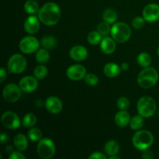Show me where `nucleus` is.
<instances>
[{
    "mask_svg": "<svg viewBox=\"0 0 159 159\" xmlns=\"http://www.w3.org/2000/svg\"><path fill=\"white\" fill-rule=\"evenodd\" d=\"M38 18L46 26H54L61 19V9L56 3L50 2L43 5L38 12Z\"/></svg>",
    "mask_w": 159,
    "mask_h": 159,
    "instance_id": "1",
    "label": "nucleus"
},
{
    "mask_svg": "<svg viewBox=\"0 0 159 159\" xmlns=\"http://www.w3.org/2000/svg\"><path fill=\"white\" fill-rule=\"evenodd\" d=\"M154 143L153 134L148 130H137L133 137V144L135 148L139 151H145L148 149Z\"/></svg>",
    "mask_w": 159,
    "mask_h": 159,
    "instance_id": "2",
    "label": "nucleus"
},
{
    "mask_svg": "<svg viewBox=\"0 0 159 159\" xmlns=\"http://www.w3.org/2000/svg\"><path fill=\"white\" fill-rule=\"evenodd\" d=\"M158 80V73L154 68L147 67L144 68L139 73L138 77V82L141 87L144 89H149L153 87Z\"/></svg>",
    "mask_w": 159,
    "mask_h": 159,
    "instance_id": "3",
    "label": "nucleus"
},
{
    "mask_svg": "<svg viewBox=\"0 0 159 159\" xmlns=\"http://www.w3.org/2000/svg\"><path fill=\"white\" fill-rule=\"evenodd\" d=\"M156 102L151 96H143L138 100L137 109L138 114L144 118L152 117L156 112Z\"/></svg>",
    "mask_w": 159,
    "mask_h": 159,
    "instance_id": "4",
    "label": "nucleus"
},
{
    "mask_svg": "<svg viewBox=\"0 0 159 159\" xmlns=\"http://www.w3.org/2000/svg\"><path fill=\"white\" fill-rule=\"evenodd\" d=\"M110 34L112 38L117 43H125L131 36V30L130 26L125 23L119 22L115 23L111 27Z\"/></svg>",
    "mask_w": 159,
    "mask_h": 159,
    "instance_id": "5",
    "label": "nucleus"
},
{
    "mask_svg": "<svg viewBox=\"0 0 159 159\" xmlns=\"http://www.w3.org/2000/svg\"><path fill=\"white\" fill-rule=\"evenodd\" d=\"M37 154L43 159H50L53 158L55 154V145L50 138H42L38 141L37 148Z\"/></svg>",
    "mask_w": 159,
    "mask_h": 159,
    "instance_id": "6",
    "label": "nucleus"
},
{
    "mask_svg": "<svg viewBox=\"0 0 159 159\" xmlns=\"http://www.w3.org/2000/svg\"><path fill=\"white\" fill-rule=\"evenodd\" d=\"M27 62L23 55L15 54L11 56L7 64L8 71L12 74H20L26 68Z\"/></svg>",
    "mask_w": 159,
    "mask_h": 159,
    "instance_id": "7",
    "label": "nucleus"
},
{
    "mask_svg": "<svg viewBox=\"0 0 159 159\" xmlns=\"http://www.w3.org/2000/svg\"><path fill=\"white\" fill-rule=\"evenodd\" d=\"M21 89L15 83H9L4 87L2 96L5 101L9 103H13L18 101L21 96Z\"/></svg>",
    "mask_w": 159,
    "mask_h": 159,
    "instance_id": "8",
    "label": "nucleus"
},
{
    "mask_svg": "<svg viewBox=\"0 0 159 159\" xmlns=\"http://www.w3.org/2000/svg\"><path fill=\"white\" fill-rule=\"evenodd\" d=\"M40 47V43L36 37L32 36L25 37L19 43V48L23 54H32L36 52Z\"/></svg>",
    "mask_w": 159,
    "mask_h": 159,
    "instance_id": "9",
    "label": "nucleus"
},
{
    "mask_svg": "<svg viewBox=\"0 0 159 159\" xmlns=\"http://www.w3.org/2000/svg\"><path fill=\"white\" fill-rule=\"evenodd\" d=\"M1 121L2 125L9 130H16L22 123L18 115L11 111L5 112L2 116Z\"/></svg>",
    "mask_w": 159,
    "mask_h": 159,
    "instance_id": "10",
    "label": "nucleus"
},
{
    "mask_svg": "<svg viewBox=\"0 0 159 159\" xmlns=\"http://www.w3.org/2000/svg\"><path fill=\"white\" fill-rule=\"evenodd\" d=\"M66 75L72 81L82 80L86 75V69L82 65H73L67 69Z\"/></svg>",
    "mask_w": 159,
    "mask_h": 159,
    "instance_id": "11",
    "label": "nucleus"
},
{
    "mask_svg": "<svg viewBox=\"0 0 159 159\" xmlns=\"http://www.w3.org/2000/svg\"><path fill=\"white\" fill-rule=\"evenodd\" d=\"M143 17L149 23H154L159 20V5L151 3L143 9Z\"/></svg>",
    "mask_w": 159,
    "mask_h": 159,
    "instance_id": "12",
    "label": "nucleus"
},
{
    "mask_svg": "<svg viewBox=\"0 0 159 159\" xmlns=\"http://www.w3.org/2000/svg\"><path fill=\"white\" fill-rule=\"evenodd\" d=\"M38 79H36L33 76H25L22 78L21 80L20 81L19 86L20 87L22 91L25 93H32L35 91L38 87Z\"/></svg>",
    "mask_w": 159,
    "mask_h": 159,
    "instance_id": "13",
    "label": "nucleus"
},
{
    "mask_svg": "<svg viewBox=\"0 0 159 159\" xmlns=\"http://www.w3.org/2000/svg\"><path fill=\"white\" fill-rule=\"evenodd\" d=\"M45 107L49 113L52 114H57L62 110L63 104L61 99L56 96H50L45 102Z\"/></svg>",
    "mask_w": 159,
    "mask_h": 159,
    "instance_id": "14",
    "label": "nucleus"
},
{
    "mask_svg": "<svg viewBox=\"0 0 159 159\" xmlns=\"http://www.w3.org/2000/svg\"><path fill=\"white\" fill-rule=\"evenodd\" d=\"M69 55L72 60L75 61H82L85 60L88 56V51L82 45H76L72 47L69 51Z\"/></svg>",
    "mask_w": 159,
    "mask_h": 159,
    "instance_id": "15",
    "label": "nucleus"
},
{
    "mask_svg": "<svg viewBox=\"0 0 159 159\" xmlns=\"http://www.w3.org/2000/svg\"><path fill=\"white\" fill-rule=\"evenodd\" d=\"M40 20L36 16H30L24 22V30L29 34H34L39 30Z\"/></svg>",
    "mask_w": 159,
    "mask_h": 159,
    "instance_id": "16",
    "label": "nucleus"
},
{
    "mask_svg": "<svg viewBox=\"0 0 159 159\" xmlns=\"http://www.w3.org/2000/svg\"><path fill=\"white\" fill-rule=\"evenodd\" d=\"M100 48L102 52L106 54H111L116 50V43L113 38L105 37L100 43Z\"/></svg>",
    "mask_w": 159,
    "mask_h": 159,
    "instance_id": "17",
    "label": "nucleus"
},
{
    "mask_svg": "<svg viewBox=\"0 0 159 159\" xmlns=\"http://www.w3.org/2000/svg\"><path fill=\"white\" fill-rule=\"evenodd\" d=\"M130 116L126 110H120L115 116V123L118 127H124L130 124Z\"/></svg>",
    "mask_w": 159,
    "mask_h": 159,
    "instance_id": "18",
    "label": "nucleus"
},
{
    "mask_svg": "<svg viewBox=\"0 0 159 159\" xmlns=\"http://www.w3.org/2000/svg\"><path fill=\"white\" fill-rule=\"evenodd\" d=\"M121 68L115 63H108L104 66L103 72L109 78H115L120 73Z\"/></svg>",
    "mask_w": 159,
    "mask_h": 159,
    "instance_id": "19",
    "label": "nucleus"
},
{
    "mask_svg": "<svg viewBox=\"0 0 159 159\" xmlns=\"http://www.w3.org/2000/svg\"><path fill=\"white\" fill-rule=\"evenodd\" d=\"M14 145L16 148L17 150L20 151V152H23V151L26 150L28 147V141L26 137L23 134H19L16 135L13 140Z\"/></svg>",
    "mask_w": 159,
    "mask_h": 159,
    "instance_id": "20",
    "label": "nucleus"
},
{
    "mask_svg": "<svg viewBox=\"0 0 159 159\" xmlns=\"http://www.w3.org/2000/svg\"><path fill=\"white\" fill-rule=\"evenodd\" d=\"M120 150V147L118 143L114 140H111L107 142L104 147V151H105L106 155H108L109 157L112 155H115L118 153Z\"/></svg>",
    "mask_w": 159,
    "mask_h": 159,
    "instance_id": "21",
    "label": "nucleus"
},
{
    "mask_svg": "<svg viewBox=\"0 0 159 159\" xmlns=\"http://www.w3.org/2000/svg\"><path fill=\"white\" fill-rule=\"evenodd\" d=\"M102 18H103L104 21L107 22L110 24H113L116 23V20H117V13L114 9H107L103 12Z\"/></svg>",
    "mask_w": 159,
    "mask_h": 159,
    "instance_id": "22",
    "label": "nucleus"
},
{
    "mask_svg": "<svg viewBox=\"0 0 159 159\" xmlns=\"http://www.w3.org/2000/svg\"><path fill=\"white\" fill-rule=\"evenodd\" d=\"M24 10L28 14L32 15V14L38 12L40 10V7L37 2H36L35 0H28L24 4Z\"/></svg>",
    "mask_w": 159,
    "mask_h": 159,
    "instance_id": "23",
    "label": "nucleus"
},
{
    "mask_svg": "<svg viewBox=\"0 0 159 159\" xmlns=\"http://www.w3.org/2000/svg\"><path fill=\"white\" fill-rule=\"evenodd\" d=\"M143 116L141 115H136L134 116L133 117L130 119V128L134 130H139L144 126V119Z\"/></svg>",
    "mask_w": 159,
    "mask_h": 159,
    "instance_id": "24",
    "label": "nucleus"
},
{
    "mask_svg": "<svg viewBox=\"0 0 159 159\" xmlns=\"http://www.w3.org/2000/svg\"><path fill=\"white\" fill-rule=\"evenodd\" d=\"M137 61H138V64L141 67L147 68V67H149V65L152 63V57L150 56V54L146 52L141 53L138 56Z\"/></svg>",
    "mask_w": 159,
    "mask_h": 159,
    "instance_id": "25",
    "label": "nucleus"
},
{
    "mask_svg": "<svg viewBox=\"0 0 159 159\" xmlns=\"http://www.w3.org/2000/svg\"><path fill=\"white\" fill-rule=\"evenodd\" d=\"M40 44L45 49H53L57 45V40L52 36H46L41 39Z\"/></svg>",
    "mask_w": 159,
    "mask_h": 159,
    "instance_id": "26",
    "label": "nucleus"
},
{
    "mask_svg": "<svg viewBox=\"0 0 159 159\" xmlns=\"http://www.w3.org/2000/svg\"><path fill=\"white\" fill-rule=\"evenodd\" d=\"M37 123V117L34 113H26L23 118L22 120V124L24 127L26 128H30V127H33Z\"/></svg>",
    "mask_w": 159,
    "mask_h": 159,
    "instance_id": "27",
    "label": "nucleus"
},
{
    "mask_svg": "<svg viewBox=\"0 0 159 159\" xmlns=\"http://www.w3.org/2000/svg\"><path fill=\"white\" fill-rule=\"evenodd\" d=\"M36 59H37V61L40 64L47 63L50 59V54L48 49L42 48V49L38 50L36 53Z\"/></svg>",
    "mask_w": 159,
    "mask_h": 159,
    "instance_id": "28",
    "label": "nucleus"
},
{
    "mask_svg": "<svg viewBox=\"0 0 159 159\" xmlns=\"http://www.w3.org/2000/svg\"><path fill=\"white\" fill-rule=\"evenodd\" d=\"M27 136L33 142H37L42 139V131L37 127H33L28 131Z\"/></svg>",
    "mask_w": 159,
    "mask_h": 159,
    "instance_id": "29",
    "label": "nucleus"
},
{
    "mask_svg": "<svg viewBox=\"0 0 159 159\" xmlns=\"http://www.w3.org/2000/svg\"><path fill=\"white\" fill-rule=\"evenodd\" d=\"M87 40L90 44L98 45L102 41V35L98 31H93L89 34Z\"/></svg>",
    "mask_w": 159,
    "mask_h": 159,
    "instance_id": "30",
    "label": "nucleus"
},
{
    "mask_svg": "<svg viewBox=\"0 0 159 159\" xmlns=\"http://www.w3.org/2000/svg\"><path fill=\"white\" fill-rule=\"evenodd\" d=\"M34 75L36 79H37L38 80H42L48 75V68L42 65H38L34 69Z\"/></svg>",
    "mask_w": 159,
    "mask_h": 159,
    "instance_id": "31",
    "label": "nucleus"
},
{
    "mask_svg": "<svg viewBox=\"0 0 159 159\" xmlns=\"http://www.w3.org/2000/svg\"><path fill=\"white\" fill-rule=\"evenodd\" d=\"M97 30L102 36L107 35L111 31V27L110 26V23L106 21L99 23L97 27Z\"/></svg>",
    "mask_w": 159,
    "mask_h": 159,
    "instance_id": "32",
    "label": "nucleus"
},
{
    "mask_svg": "<svg viewBox=\"0 0 159 159\" xmlns=\"http://www.w3.org/2000/svg\"><path fill=\"white\" fill-rule=\"evenodd\" d=\"M84 79H85V83L88 84L90 86H95L99 82V78L97 77V75H96L95 74H92V73L86 74Z\"/></svg>",
    "mask_w": 159,
    "mask_h": 159,
    "instance_id": "33",
    "label": "nucleus"
},
{
    "mask_svg": "<svg viewBox=\"0 0 159 159\" xmlns=\"http://www.w3.org/2000/svg\"><path fill=\"white\" fill-rule=\"evenodd\" d=\"M116 106L120 110H127L130 107V101L127 97H120L118 99Z\"/></svg>",
    "mask_w": 159,
    "mask_h": 159,
    "instance_id": "34",
    "label": "nucleus"
},
{
    "mask_svg": "<svg viewBox=\"0 0 159 159\" xmlns=\"http://www.w3.org/2000/svg\"><path fill=\"white\" fill-rule=\"evenodd\" d=\"M146 20H144V17H140L137 16L132 21V26L134 29L136 30H140L144 26V23H145Z\"/></svg>",
    "mask_w": 159,
    "mask_h": 159,
    "instance_id": "35",
    "label": "nucleus"
},
{
    "mask_svg": "<svg viewBox=\"0 0 159 159\" xmlns=\"http://www.w3.org/2000/svg\"><path fill=\"white\" fill-rule=\"evenodd\" d=\"M19 152H13L9 155V159H26V156Z\"/></svg>",
    "mask_w": 159,
    "mask_h": 159,
    "instance_id": "36",
    "label": "nucleus"
},
{
    "mask_svg": "<svg viewBox=\"0 0 159 159\" xmlns=\"http://www.w3.org/2000/svg\"><path fill=\"white\" fill-rule=\"evenodd\" d=\"M89 159H93V158H96V159H106L107 157H106L105 155H103L102 153L99 152H93L89 157Z\"/></svg>",
    "mask_w": 159,
    "mask_h": 159,
    "instance_id": "37",
    "label": "nucleus"
},
{
    "mask_svg": "<svg viewBox=\"0 0 159 159\" xmlns=\"http://www.w3.org/2000/svg\"><path fill=\"white\" fill-rule=\"evenodd\" d=\"M141 158L144 159H152L154 158V154L152 151L147 149V150L144 151L142 155H141Z\"/></svg>",
    "mask_w": 159,
    "mask_h": 159,
    "instance_id": "38",
    "label": "nucleus"
},
{
    "mask_svg": "<svg viewBox=\"0 0 159 159\" xmlns=\"http://www.w3.org/2000/svg\"><path fill=\"white\" fill-rule=\"evenodd\" d=\"M9 136H8L7 134L4 133V132L1 134V137H0V141H1L2 144H5V143L8 142V141H9Z\"/></svg>",
    "mask_w": 159,
    "mask_h": 159,
    "instance_id": "39",
    "label": "nucleus"
},
{
    "mask_svg": "<svg viewBox=\"0 0 159 159\" xmlns=\"http://www.w3.org/2000/svg\"><path fill=\"white\" fill-rule=\"evenodd\" d=\"M7 74H6V70L4 68H2L0 69V82H2L6 79Z\"/></svg>",
    "mask_w": 159,
    "mask_h": 159,
    "instance_id": "40",
    "label": "nucleus"
},
{
    "mask_svg": "<svg viewBox=\"0 0 159 159\" xmlns=\"http://www.w3.org/2000/svg\"><path fill=\"white\" fill-rule=\"evenodd\" d=\"M121 69L124 70V71H127L129 68V65L127 63H123L120 66Z\"/></svg>",
    "mask_w": 159,
    "mask_h": 159,
    "instance_id": "41",
    "label": "nucleus"
},
{
    "mask_svg": "<svg viewBox=\"0 0 159 159\" xmlns=\"http://www.w3.org/2000/svg\"><path fill=\"white\" fill-rule=\"evenodd\" d=\"M6 152H9V154H11L13 152V148H12L11 146H7L6 148Z\"/></svg>",
    "mask_w": 159,
    "mask_h": 159,
    "instance_id": "42",
    "label": "nucleus"
},
{
    "mask_svg": "<svg viewBox=\"0 0 159 159\" xmlns=\"http://www.w3.org/2000/svg\"><path fill=\"white\" fill-rule=\"evenodd\" d=\"M109 159H120V158L118 156H116V155H112V156L109 157Z\"/></svg>",
    "mask_w": 159,
    "mask_h": 159,
    "instance_id": "43",
    "label": "nucleus"
},
{
    "mask_svg": "<svg viewBox=\"0 0 159 159\" xmlns=\"http://www.w3.org/2000/svg\"><path fill=\"white\" fill-rule=\"evenodd\" d=\"M157 54H158V55L159 56V47H158V49H157Z\"/></svg>",
    "mask_w": 159,
    "mask_h": 159,
    "instance_id": "44",
    "label": "nucleus"
},
{
    "mask_svg": "<svg viewBox=\"0 0 159 159\" xmlns=\"http://www.w3.org/2000/svg\"><path fill=\"white\" fill-rule=\"evenodd\" d=\"M158 117H159V111H158Z\"/></svg>",
    "mask_w": 159,
    "mask_h": 159,
    "instance_id": "45",
    "label": "nucleus"
}]
</instances>
